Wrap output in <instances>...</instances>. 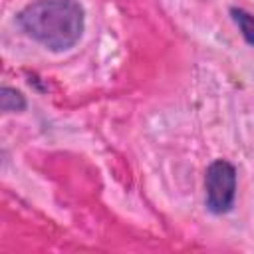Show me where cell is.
<instances>
[{"label": "cell", "mask_w": 254, "mask_h": 254, "mask_svg": "<svg viewBox=\"0 0 254 254\" xmlns=\"http://www.w3.org/2000/svg\"><path fill=\"white\" fill-rule=\"evenodd\" d=\"M16 20L32 40L50 52H65L79 42L85 12L75 0H36Z\"/></svg>", "instance_id": "cell-1"}, {"label": "cell", "mask_w": 254, "mask_h": 254, "mask_svg": "<svg viewBox=\"0 0 254 254\" xmlns=\"http://www.w3.org/2000/svg\"><path fill=\"white\" fill-rule=\"evenodd\" d=\"M206 208L212 214H224L232 208L236 196V169L224 159H216L208 165L204 175Z\"/></svg>", "instance_id": "cell-2"}, {"label": "cell", "mask_w": 254, "mask_h": 254, "mask_svg": "<svg viewBox=\"0 0 254 254\" xmlns=\"http://www.w3.org/2000/svg\"><path fill=\"white\" fill-rule=\"evenodd\" d=\"M0 109L4 113H14V111H24L26 109V97L8 85L0 87Z\"/></svg>", "instance_id": "cell-3"}, {"label": "cell", "mask_w": 254, "mask_h": 254, "mask_svg": "<svg viewBox=\"0 0 254 254\" xmlns=\"http://www.w3.org/2000/svg\"><path fill=\"white\" fill-rule=\"evenodd\" d=\"M230 14H232V20L236 22V26L240 28L244 40L254 46V16L242 8H230Z\"/></svg>", "instance_id": "cell-4"}]
</instances>
